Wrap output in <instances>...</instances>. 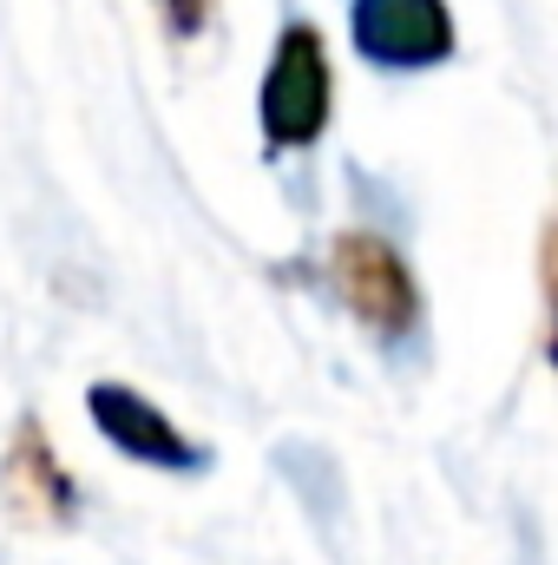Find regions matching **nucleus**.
<instances>
[{
  "instance_id": "nucleus-5",
  "label": "nucleus",
  "mask_w": 558,
  "mask_h": 565,
  "mask_svg": "<svg viewBox=\"0 0 558 565\" xmlns=\"http://www.w3.org/2000/svg\"><path fill=\"white\" fill-rule=\"evenodd\" d=\"M0 493H7L20 526H73L79 520V487H73V473H66V460H60L40 415H26L13 427L7 460H0Z\"/></svg>"
},
{
  "instance_id": "nucleus-2",
  "label": "nucleus",
  "mask_w": 558,
  "mask_h": 565,
  "mask_svg": "<svg viewBox=\"0 0 558 565\" xmlns=\"http://www.w3.org/2000/svg\"><path fill=\"white\" fill-rule=\"evenodd\" d=\"M322 270L335 282V296L348 302V316L368 322L382 342L408 335L420 322V282L382 231H335L322 250Z\"/></svg>"
},
{
  "instance_id": "nucleus-1",
  "label": "nucleus",
  "mask_w": 558,
  "mask_h": 565,
  "mask_svg": "<svg viewBox=\"0 0 558 565\" xmlns=\"http://www.w3.org/2000/svg\"><path fill=\"white\" fill-rule=\"evenodd\" d=\"M335 119V66L329 40L315 20H289L270 46L264 93H257V126L270 151H309Z\"/></svg>"
},
{
  "instance_id": "nucleus-6",
  "label": "nucleus",
  "mask_w": 558,
  "mask_h": 565,
  "mask_svg": "<svg viewBox=\"0 0 558 565\" xmlns=\"http://www.w3.org/2000/svg\"><path fill=\"white\" fill-rule=\"evenodd\" d=\"M211 7H217V0H158V13H164V26H171L178 40L204 33V26H211Z\"/></svg>"
},
{
  "instance_id": "nucleus-3",
  "label": "nucleus",
  "mask_w": 558,
  "mask_h": 565,
  "mask_svg": "<svg viewBox=\"0 0 558 565\" xmlns=\"http://www.w3.org/2000/svg\"><path fill=\"white\" fill-rule=\"evenodd\" d=\"M348 40L375 73H427L460 46L447 0H348Z\"/></svg>"
},
{
  "instance_id": "nucleus-4",
  "label": "nucleus",
  "mask_w": 558,
  "mask_h": 565,
  "mask_svg": "<svg viewBox=\"0 0 558 565\" xmlns=\"http://www.w3.org/2000/svg\"><path fill=\"white\" fill-rule=\"evenodd\" d=\"M86 415L99 427V440L139 467H158V473H197L204 467V447L171 422L158 402H144L139 388L126 382H93L86 388Z\"/></svg>"
}]
</instances>
